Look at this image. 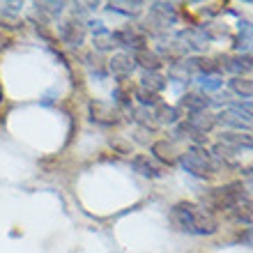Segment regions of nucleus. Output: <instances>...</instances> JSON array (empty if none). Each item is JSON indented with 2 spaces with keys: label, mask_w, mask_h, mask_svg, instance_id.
Here are the masks:
<instances>
[{
  "label": "nucleus",
  "mask_w": 253,
  "mask_h": 253,
  "mask_svg": "<svg viewBox=\"0 0 253 253\" xmlns=\"http://www.w3.org/2000/svg\"><path fill=\"white\" fill-rule=\"evenodd\" d=\"M170 221L177 230L187 235H198V237H205V235H214L219 230V221L207 207H200L196 203H177V205L170 210Z\"/></svg>",
  "instance_id": "1"
},
{
  "label": "nucleus",
  "mask_w": 253,
  "mask_h": 253,
  "mask_svg": "<svg viewBox=\"0 0 253 253\" xmlns=\"http://www.w3.org/2000/svg\"><path fill=\"white\" fill-rule=\"evenodd\" d=\"M180 164L182 168L187 170V173L196 175V177H212L216 173V166H214L212 157L205 152V150H200V147H191L187 152L180 157Z\"/></svg>",
  "instance_id": "2"
},
{
  "label": "nucleus",
  "mask_w": 253,
  "mask_h": 253,
  "mask_svg": "<svg viewBox=\"0 0 253 253\" xmlns=\"http://www.w3.org/2000/svg\"><path fill=\"white\" fill-rule=\"evenodd\" d=\"M131 166L136 173H140L143 177H150V180H157V177H161V168L157 166V164H152V161L147 159V157H143V154H138V157H133L131 159Z\"/></svg>",
  "instance_id": "3"
},
{
  "label": "nucleus",
  "mask_w": 253,
  "mask_h": 253,
  "mask_svg": "<svg viewBox=\"0 0 253 253\" xmlns=\"http://www.w3.org/2000/svg\"><path fill=\"white\" fill-rule=\"evenodd\" d=\"M235 48L242 51V53H249L253 51V23H240V33H237V40H235Z\"/></svg>",
  "instance_id": "4"
},
{
  "label": "nucleus",
  "mask_w": 253,
  "mask_h": 253,
  "mask_svg": "<svg viewBox=\"0 0 253 253\" xmlns=\"http://www.w3.org/2000/svg\"><path fill=\"white\" fill-rule=\"evenodd\" d=\"M219 122L226 126H233V129H249V120L244 118L242 113H237L235 108H228V111H223V113L219 115Z\"/></svg>",
  "instance_id": "5"
},
{
  "label": "nucleus",
  "mask_w": 253,
  "mask_h": 253,
  "mask_svg": "<svg viewBox=\"0 0 253 253\" xmlns=\"http://www.w3.org/2000/svg\"><path fill=\"white\" fill-rule=\"evenodd\" d=\"M133 69V60L131 55H115L113 60H111V72L115 76H129Z\"/></svg>",
  "instance_id": "6"
},
{
  "label": "nucleus",
  "mask_w": 253,
  "mask_h": 253,
  "mask_svg": "<svg viewBox=\"0 0 253 253\" xmlns=\"http://www.w3.org/2000/svg\"><path fill=\"white\" fill-rule=\"evenodd\" d=\"M62 37H65L69 44H81V40H83V28H81V23H74V21H69V23H65L62 26Z\"/></svg>",
  "instance_id": "7"
},
{
  "label": "nucleus",
  "mask_w": 253,
  "mask_h": 253,
  "mask_svg": "<svg viewBox=\"0 0 253 253\" xmlns=\"http://www.w3.org/2000/svg\"><path fill=\"white\" fill-rule=\"evenodd\" d=\"M182 104H184V106H189V108H191L193 113H205V108L210 106V104H212V99H207V97H205V99H203L200 94H187Z\"/></svg>",
  "instance_id": "8"
},
{
  "label": "nucleus",
  "mask_w": 253,
  "mask_h": 253,
  "mask_svg": "<svg viewBox=\"0 0 253 253\" xmlns=\"http://www.w3.org/2000/svg\"><path fill=\"white\" fill-rule=\"evenodd\" d=\"M226 69L228 72H235V74L253 72V58H233V60H228Z\"/></svg>",
  "instance_id": "9"
},
{
  "label": "nucleus",
  "mask_w": 253,
  "mask_h": 253,
  "mask_svg": "<svg viewBox=\"0 0 253 253\" xmlns=\"http://www.w3.org/2000/svg\"><path fill=\"white\" fill-rule=\"evenodd\" d=\"M230 87L235 92H240L242 97H253V81H247V79H233L230 81Z\"/></svg>",
  "instance_id": "10"
},
{
  "label": "nucleus",
  "mask_w": 253,
  "mask_h": 253,
  "mask_svg": "<svg viewBox=\"0 0 253 253\" xmlns=\"http://www.w3.org/2000/svg\"><path fill=\"white\" fill-rule=\"evenodd\" d=\"M198 81H200V85L205 87V90H219V87L223 85V79L216 76V74H203Z\"/></svg>",
  "instance_id": "11"
},
{
  "label": "nucleus",
  "mask_w": 253,
  "mask_h": 253,
  "mask_svg": "<svg viewBox=\"0 0 253 253\" xmlns=\"http://www.w3.org/2000/svg\"><path fill=\"white\" fill-rule=\"evenodd\" d=\"M230 108H235V111L244 115L249 122H253V101H240V104H233Z\"/></svg>",
  "instance_id": "12"
},
{
  "label": "nucleus",
  "mask_w": 253,
  "mask_h": 253,
  "mask_svg": "<svg viewBox=\"0 0 253 253\" xmlns=\"http://www.w3.org/2000/svg\"><path fill=\"white\" fill-rule=\"evenodd\" d=\"M242 240H244L247 244H251V247H253V226L249 228L247 233H242Z\"/></svg>",
  "instance_id": "13"
},
{
  "label": "nucleus",
  "mask_w": 253,
  "mask_h": 253,
  "mask_svg": "<svg viewBox=\"0 0 253 253\" xmlns=\"http://www.w3.org/2000/svg\"><path fill=\"white\" fill-rule=\"evenodd\" d=\"M0 99H2V94H0Z\"/></svg>",
  "instance_id": "14"
}]
</instances>
